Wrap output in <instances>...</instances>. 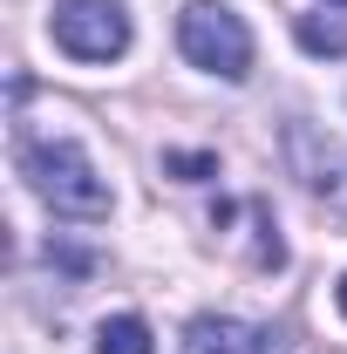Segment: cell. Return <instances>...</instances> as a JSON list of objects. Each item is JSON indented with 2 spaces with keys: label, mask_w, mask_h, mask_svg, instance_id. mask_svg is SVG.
I'll return each mask as SVG.
<instances>
[{
  "label": "cell",
  "mask_w": 347,
  "mask_h": 354,
  "mask_svg": "<svg viewBox=\"0 0 347 354\" xmlns=\"http://www.w3.org/2000/svg\"><path fill=\"white\" fill-rule=\"evenodd\" d=\"M334 300H341V320H347V279H341V286H334Z\"/></svg>",
  "instance_id": "cell-9"
},
{
  "label": "cell",
  "mask_w": 347,
  "mask_h": 354,
  "mask_svg": "<svg viewBox=\"0 0 347 354\" xmlns=\"http://www.w3.org/2000/svg\"><path fill=\"white\" fill-rule=\"evenodd\" d=\"M279 150H286V171L300 177L306 198L347 218V143L341 136L320 130V123H306V116H293V123L279 130Z\"/></svg>",
  "instance_id": "cell-4"
},
{
  "label": "cell",
  "mask_w": 347,
  "mask_h": 354,
  "mask_svg": "<svg viewBox=\"0 0 347 354\" xmlns=\"http://www.w3.org/2000/svg\"><path fill=\"white\" fill-rule=\"evenodd\" d=\"M48 35L68 62H88V68L123 62L130 55V7L123 0H55Z\"/></svg>",
  "instance_id": "cell-3"
},
{
  "label": "cell",
  "mask_w": 347,
  "mask_h": 354,
  "mask_svg": "<svg viewBox=\"0 0 347 354\" xmlns=\"http://www.w3.org/2000/svg\"><path fill=\"white\" fill-rule=\"evenodd\" d=\"M327 7H347V0H327Z\"/></svg>",
  "instance_id": "cell-10"
},
{
  "label": "cell",
  "mask_w": 347,
  "mask_h": 354,
  "mask_svg": "<svg viewBox=\"0 0 347 354\" xmlns=\"http://www.w3.org/2000/svg\"><path fill=\"white\" fill-rule=\"evenodd\" d=\"M293 41L306 55H347V14H300L293 21Z\"/></svg>",
  "instance_id": "cell-7"
},
{
  "label": "cell",
  "mask_w": 347,
  "mask_h": 354,
  "mask_svg": "<svg viewBox=\"0 0 347 354\" xmlns=\"http://www.w3.org/2000/svg\"><path fill=\"white\" fill-rule=\"evenodd\" d=\"M21 177H28V191L41 198L55 218H109V184L88 164V150L68 143V136L21 143Z\"/></svg>",
  "instance_id": "cell-1"
},
{
  "label": "cell",
  "mask_w": 347,
  "mask_h": 354,
  "mask_svg": "<svg viewBox=\"0 0 347 354\" xmlns=\"http://www.w3.org/2000/svg\"><path fill=\"white\" fill-rule=\"evenodd\" d=\"M184 354H265V334L232 313H198L184 327Z\"/></svg>",
  "instance_id": "cell-5"
},
{
  "label": "cell",
  "mask_w": 347,
  "mask_h": 354,
  "mask_svg": "<svg viewBox=\"0 0 347 354\" xmlns=\"http://www.w3.org/2000/svg\"><path fill=\"white\" fill-rule=\"evenodd\" d=\"M95 354H157V341H150V320H136V313L102 320V327H95Z\"/></svg>",
  "instance_id": "cell-6"
},
{
  "label": "cell",
  "mask_w": 347,
  "mask_h": 354,
  "mask_svg": "<svg viewBox=\"0 0 347 354\" xmlns=\"http://www.w3.org/2000/svg\"><path fill=\"white\" fill-rule=\"evenodd\" d=\"M164 171H177V177H218V157H205V150H164Z\"/></svg>",
  "instance_id": "cell-8"
},
{
  "label": "cell",
  "mask_w": 347,
  "mask_h": 354,
  "mask_svg": "<svg viewBox=\"0 0 347 354\" xmlns=\"http://www.w3.org/2000/svg\"><path fill=\"white\" fill-rule=\"evenodd\" d=\"M177 48H184L191 68H205L218 82H245L252 75V28L225 0H191L177 14Z\"/></svg>",
  "instance_id": "cell-2"
}]
</instances>
